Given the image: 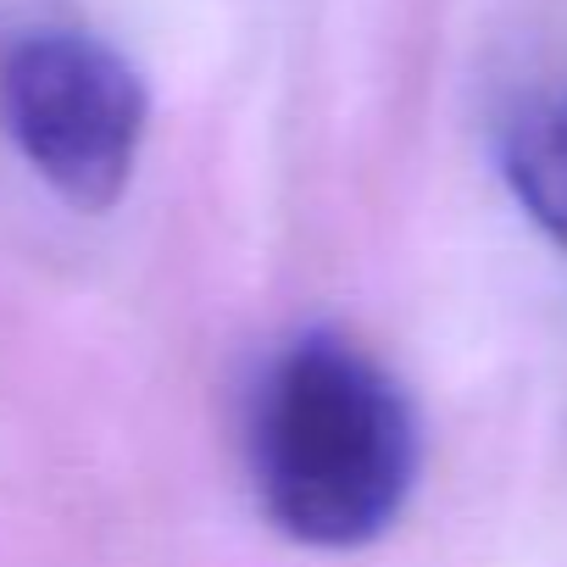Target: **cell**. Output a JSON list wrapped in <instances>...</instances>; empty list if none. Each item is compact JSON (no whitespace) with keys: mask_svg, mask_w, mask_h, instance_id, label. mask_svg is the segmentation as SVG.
<instances>
[{"mask_svg":"<svg viewBox=\"0 0 567 567\" xmlns=\"http://www.w3.org/2000/svg\"><path fill=\"white\" fill-rule=\"evenodd\" d=\"M0 112L29 167L79 212H106L145 145V84L95 34H34L0 62Z\"/></svg>","mask_w":567,"mask_h":567,"instance_id":"2","label":"cell"},{"mask_svg":"<svg viewBox=\"0 0 567 567\" xmlns=\"http://www.w3.org/2000/svg\"><path fill=\"white\" fill-rule=\"evenodd\" d=\"M501 173L523 212L567 250V95H539L501 134Z\"/></svg>","mask_w":567,"mask_h":567,"instance_id":"3","label":"cell"},{"mask_svg":"<svg viewBox=\"0 0 567 567\" xmlns=\"http://www.w3.org/2000/svg\"><path fill=\"white\" fill-rule=\"evenodd\" d=\"M417 417L401 384L351 340L307 334L256 395L250 473L261 512L301 545L379 539L417 484Z\"/></svg>","mask_w":567,"mask_h":567,"instance_id":"1","label":"cell"}]
</instances>
